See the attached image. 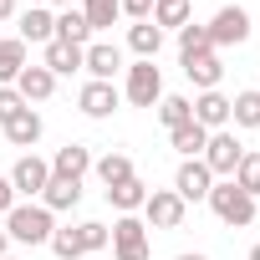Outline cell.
<instances>
[{"label":"cell","instance_id":"6da1fadb","mask_svg":"<svg viewBox=\"0 0 260 260\" xmlns=\"http://www.w3.org/2000/svg\"><path fill=\"white\" fill-rule=\"evenodd\" d=\"M51 230H56V214H51L41 199H26V204H16V209L6 214V235H11V245H46Z\"/></svg>","mask_w":260,"mask_h":260},{"label":"cell","instance_id":"7a4b0ae2","mask_svg":"<svg viewBox=\"0 0 260 260\" xmlns=\"http://www.w3.org/2000/svg\"><path fill=\"white\" fill-rule=\"evenodd\" d=\"M209 209H214V219L219 224H230V230H245V224H255V199L235 184V179H214V189H209V199H204Z\"/></svg>","mask_w":260,"mask_h":260},{"label":"cell","instance_id":"3957f363","mask_svg":"<svg viewBox=\"0 0 260 260\" xmlns=\"http://www.w3.org/2000/svg\"><path fill=\"white\" fill-rule=\"evenodd\" d=\"M153 245H148V224L138 214H117L112 224V260H148Z\"/></svg>","mask_w":260,"mask_h":260},{"label":"cell","instance_id":"277c9868","mask_svg":"<svg viewBox=\"0 0 260 260\" xmlns=\"http://www.w3.org/2000/svg\"><path fill=\"white\" fill-rule=\"evenodd\" d=\"M240 158H245V143H240V138L230 133V127H219V133H209V143H204V169H209L214 179H235Z\"/></svg>","mask_w":260,"mask_h":260},{"label":"cell","instance_id":"5b68a950","mask_svg":"<svg viewBox=\"0 0 260 260\" xmlns=\"http://www.w3.org/2000/svg\"><path fill=\"white\" fill-rule=\"evenodd\" d=\"M122 97L133 102V107H158L164 97V72L153 61H133L127 67V82H122Z\"/></svg>","mask_w":260,"mask_h":260},{"label":"cell","instance_id":"8992f818","mask_svg":"<svg viewBox=\"0 0 260 260\" xmlns=\"http://www.w3.org/2000/svg\"><path fill=\"white\" fill-rule=\"evenodd\" d=\"M184 214H189V204L174 189H148V199H143V224L148 230H179Z\"/></svg>","mask_w":260,"mask_h":260},{"label":"cell","instance_id":"52a82bcc","mask_svg":"<svg viewBox=\"0 0 260 260\" xmlns=\"http://www.w3.org/2000/svg\"><path fill=\"white\" fill-rule=\"evenodd\" d=\"M204 31H209L214 51H219V46H240V41H250V11H245V6H219Z\"/></svg>","mask_w":260,"mask_h":260},{"label":"cell","instance_id":"ba28073f","mask_svg":"<svg viewBox=\"0 0 260 260\" xmlns=\"http://www.w3.org/2000/svg\"><path fill=\"white\" fill-rule=\"evenodd\" d=\"M6 179H11L16 199H21V194H26V199H41V189L51 184V164H46V158H36V153H21V158H16V169H11Z\"/></svg>","mask_w":260,"mask_h":260},{"label":"cell","instance_id":"9c48e42d","mask_svg":"<svg viewBox=\"0 0 260 260\" xmlns=\"http://www.w3.org/2000/svg\"><path fill=\"white\" fill-rule=\"evenodd\" d=\"M209 189H214V174L204 169V158H184L174 174V194L184 204H199V199H209Z\"/></svg>","mask_w":260,"mask_h":260},{"label":"cell","instance_id":"30bf717a","mask_svg":"<svg viewBox=\"0 0 260 260\" xmlns=\"http://www.w3.org/2000/svg\"><path fill=\"white\" fill-rule=\"evenodd\" d=\"M82 72H87L92 82H112V77L122 72V51H117L112 41H87V46H82Z\"/></svg>","mask_w":260,"mask_h":260},{"label":"cell","instance_id":"8fae6325","mask_svg":"<svg viewBox=\"0 0 260 260\" xmlns=\"http://www.w3.org/2000/svg\"><path fill=\"white\" fill-rule=\"evenodd\" d=\"M77 107H82L92 122H102V117H112V112L122 107V92H117L112 82H87V87L77 92Z\"/></svg>","mask_w":260,"mask_h":260},{"label":"cell","instance_id":"7c38bea8","mask_svg":"<svg viewBox=\"0 0 260 260\" xmlns=\"http://www.w3.org/2000/svg\"><path fill=\"white\" fill-rule=\"evenodd\" d=\"M16 21H21V26H16V36H21L26 46H31V41H36V46L56 41V16H51L46 6H26V11L16 16Z\"/></svg>","mask_w":260,"mask_h":260},{"label":"cell","instance_id":"4fadbf2b","mask_svg":"<svg viewBox=\"0 0 260 260\" xmlns=\"http://www.w3.org/2000/svg\"><path fill=\"white\" fill-rule=\"evenodd\" d=\"M194 122L204 127V133H219V127H230V97L214 87V92H199L194 97Z\"/></svg>","mask_w":260,"mask_h":260},{"label":"cell","instance_id":"5bb4252c","mask_svg":"<svg viewBox=\"0 0 260 260\" xmlns=\"http://www.w3.org/2000/svg\"><path fill=\"white\" fill-rule=\"evenodd\" d=\"M92 174V148H82V143H67V148H56V158H51V179H87Z\"/></svg>","mask_w":260,"mask_h":260},{"label":"cell","instance_id":"9a60e30c","mask_svg":"<svg viewBox=\"0 0 260 260\" xmlns=\"http://www.w3.org/2000/svg\"><path fill=\"white\" fill-rule=\"evenodd\" d=\"M41 133H46V122H41V112H36V107H21V112L6 122V143H16V148H36V143H41Z\"/></svg>","mask_w":260,"mask_h":260},{"label":"cell","instance_id":"2e32d148","mask_svg":"<svg viewBox=\"0 0 260 260\" xmlns=\"http://www.w3.org/2000/svg\"><path fill=\"white\" fill-rule=\"evenodd\" d=\"M184 77L199 87V92H214L219 82H224V61H219V51H204V56H189L184 61Z\"/></svg>","mask_w":260,"mask_h":260},{"label":"cell","instance_id":"e0dca14e","mask_svg":"<svg viewBox=\"0 0 260 260\" xmlns=\"http://www.w3.org/2000/svg\"><path fill=\"white\" fill-rule=\"evenodd\" d=\"M127 46H133L138 61H158V51H164V31H158L153 21H133V26H127Z\"/></svg>","mask_w":260,"mask_h":260},{"label":"cell","instance_id":"ac0fdd59","mask_svg":"<svg viewBox=\"0 0 260 260\" xmlns=\"http://www.w3.org/2000/svg\"><path fill=\"white\" fill-rule=\"evenodd\" d=\"M16 92L26 97V107H31V102H46V97L56 92V77H51L46 67H31V61H26V72L16 77Z\"/></svg>","mask_w":260,"mask_h":260},{"label":"cell","instance_id":"d6986e66","mask_svg":"<svg viewBox=\"0 0 260 260\" xmlns=\"http://www.w3.org/2000/svg\"><path fill=\"white\" fill-rule=\"evenodd\" d=\"M143 199H148V184L133 174V179H122V184H112L107 189V204L117 209V214H138L143 209Z\"/></svg>","mask_w":260,"mask_h":260},{"label":"cell","instance_id":"ffe728a7","mask_svg":"<svg viewBox=\"0 0 260 260\" xmlns=\"http://www.w3.org/2000/svg\"><path fill=\"white\" fill-rule=\"evenodd\" d=\"M41 67H46L51 77H72V72H82V46L46 41V56H41Z\"/></svg>","mask_w":260,"mask_h":260},{"label":"cell","instance_id":"44dd1931","mask_svg":"<svg viewBox=\"0 0 260 260\" xmlns=\"http://www.w3.org/2000/svg\"><path fill=\"white\" fill-rule=\"evenodd\" d=\"M41 204H46L51 214H67V209L82 204V184H77V179H51V184L41 189Z\"/></svg>","mask_w":260,"mask_h":260},{"label":"cell","instance_id":"7402d4cb","mask_svg":"<svg viewBox=\"0 0 260 260\" xmlns=\"http://www.w3.org/2000/svg\"><path fill=\"white\" fill-rule=\"evenodd\" d=\"M21 72H26V41L6 36V41H0V87H16Z\"/></svg>","mask_w":260,"mask_h":260},{"label":"cell","instance_id":"603a6c76","mask_svg":"<svg viewBox=\"0 0 260 260\" xmlns=\"http://www.w3.org/2000/svg\"><path fill=\"white\" fill-rule=\"evenodd\" d=\"M230 122H235V127H250V133L260 127V92H255V87H245V92L230 97Z\"/></svg>","mask_w":260,"mask_h":260},{"label":"cell","instance_id":"cb8c5ba5","mask_svg":"<svg viewBox=\"0 0 260 260\" xmlns=\"http://www.w3.org/2000/svg\"><path fill=\"white\" fill-rule=\"evenodd\" d=\"M194 21V6H189V0H158V6H153V26L158 31H184Z\"/></svg>","mask_w":260,"mask_h":260},{"label":"cell","instance_id":"d4e9b609","mask_svg":"<svg viewBox=\"0 0 260 260\" xmlns=\"http://www.w3.org/2000/svg\"><path fill=\"white\" fill-rule=\"evenodd\" d=\"M92 174L102 179V189H112L122 179H133V158L127 153H102V158H92Z\"/></svg>","mask_w":260,"mask_h":260},{"label":"cell","instance_id":"484cf974","mask_svg":"<svg viewBox=\"0 0 260 260\" xmlns=\"http://www.w3.org/2000/svg\"><path fill=\"white\" fill-rule=\"evenodd\" d=\"M169 143L179 148V158H204V143H209V133L199 122H184V127H174L169 133Z\"/></svg>","mask_w":260,"mask_h":260},{"label":"cell","instance_id":"4316f807","mask_svg":"<svg viewBox=\"0 0 260 260\" xmlns=\"http://www.w3.org/2000/svg\"><path fill=\"white\" fill-rule=\"evenodd\" d=\"M56 41H67V46H87V41H92L87 16H82V11H61V16H56Z\"/></svg>","mask_w":260,"mask_h":260},{"label":"cell","instance_id":"83f0119b","mask_svg":"<svg viewBox=\"0 0 260 260\" xmlns=\"http://www.w3.org/2000/svg\"><path fill=\"white\" fill-rule=\"evenodd\" d=\"M158 122L169 127V133H174V127H184V122H194V102L189 97H158Z\"/></svg>","mask_w":260,"mask_h":260},{"label":"cell","instance_id":"f1b7e54d","mask_svg":"<svg viewBox=\"0 0 260 260\" xmlns=\"http://www.w3.org/2000/svg\"><path fill=\"white\" fill-rule=\"evenodd\" d=\"M46 245H51V255H56V260H82V255H87V250H82V235H77V224H56Z\"/></svg>","mask_w":260,"mask_h":260},{"label":"cell","instance_id":"f546056e","mask_svg":"<svg viewBox=\"0 0 260 260\" xmlns=\"http://www.w3.org/2000/svg\"><path fill=\"white\" fill-rule=\"evenodd\" d=\"M204 51H214V41H209V31H204L199 21H189V26L179 31V61H189V56H204Z\"/></svg>","mask_w":260,"mask_h":260},{"label":"cell","instance_id":"4dcf8cb0","mask_svg":"<svg viewBox=\"0 0 260 260\" xmlns=\"http://www.w3.org/2000/svg\"><path fill=\"white\" fill-rule=\"evenodd\" d=\"M82 16H87V26H92V36H97V31H107V26L122 16V6H117V0H82Z\"/></svg>","mask_w":260,"mask_h":260},{"label":"cell","instance_id":"1f68e13d","mask_svg":"<svg viewBox=\"0 0 260 260\" xmlns=\"http://www.w3.org/2000/svg\"><path fill=\"white\" fill-rule=\"evenodd\" d=\"M77 235H82V250H87V255H97V250H107V245H112V230H107L102 219H82V224H77Z\"/></svg>","mask_w":260,"mask_h":260},{"label":"cell","instance_id":"d6a6232c","mask_svg":"<svg viewBox=\"0 0 260 260\" xmlns=\"http://www.w3.org/2000/svg\"><path fill=\"white\" fill-rule=\"evenodd\" d=\"M235 184H240L250 199H260V153L245 148V158H240V169H235Z\"/></svg>","mask_w":260,"mask_h":260},{"label":"cell","instance_id":"836d02e7","mask_svg":"<svg viewBox=\"0 0 260 260\" xmlns=\"http://www.w3.org/2000/svg\"><path fill=\"white\" fill-rule=\"evenodd\" d=\"M21 107H26V97H21L16 87H0V127H6V122H11Z\"/></svg>","mask_w":260,"mask_h":260},{"label":"cell","instance_id":"e575fe53","mask_svg":"<svg viewBox=\"0 0 260 260\" xmlns=\"http://www.w3.org/2000/svg\"><path fill=\"white\" fill-rule=\"evenodd\" d=\"M127 21H153V0H117Z\"/></svg>","mask_w":260,"mask_h":260},{"label":"cell","instance_id":"d590c367","mask_svg":"<svg viewBox=\"0 0 260 260\" xmlns=\"http://www.w3.org/2000/svg\"><path fill=\"white\" fill-rule=\"evenodd\" d=\"M21 199H16V189H11V179H0V219H6L11 209H16Z\"/></svg>","mask_w":260,"mask_h":260},{"label":"cell","instance_id":"8d00e7d4","mask_svg":"<svg viewBox=\"0 0 260 260\" xmlns=\"http://www.w3.org/2000/svg\"><path fill=\"white\" fill-rule=\"evenodd\" d=\"M16 16V0H0V21H11Z\"/></svg>","mask_w":260,"mask_h":260},{"label":"cell","instance_id":"74e56055","mask_svg":"<svg viewBox=\"0 0 260 260\" xmlns=\"http://www.w3.org/2000/svg\"><path fill=\"white\" fill-rule=\"evenodd\" d=\"M0 255H11V235H6V224H0Z\"/></svg>","mask_w":260,"mask_h":260},{"label":"cell","instance_id":"f35d334b","mask_svg":"<svg viewBox=\"0 0 260 260\" xmlns=\"http://www.w3.org/2000/svg\"><path fill=\"white\" fill-rule=\"evenodd\" d=\"M174 260H209V255H174Z\"/></svg>","mask_w":260,"mask_h":260},{"label":"cell","instance_id":"ab89813d","mask_svg":"<svg viewBox=\"0 0 260 260\" xmlns=\"http://www.w3.org/2000/svg\"><path fill=\"white\" fill-rule=\"evenodd\" d=\"M51 6H61V11H72V0H51Z\"/></svg>","mask_w":260,"mask_h":260},{"label":"cell","instance_id":"60d3db41","mask_svg":"<svg viewBox=\"0 0 260 260\" xmlns=\"http://www.w3.org/2000/svg\"><path fill=\"white\" fill-rule=\"evenodd\" d=\"M250 260H260V245H250Z\"/></svg>","mask_w":260,"mask_h":260},{"label":"cell","instance_id":"b9f144b4","mask_svg":"<svg viewBox=\"0 0 260 260\" xmlns=\"http://www.w3.org/2000/svg\"><path fill=\"white\" fill-rule=\"evenodd\" d=\"M0 260H16V255H0Z\"/></svg>","mask_w":260,"mask_h":260},{"label":"cell","instance_id":"7bdbcfd3","mask_svg":"<svg viewBox=\"0 0 260 260\" xmlns=\"http://www.w3.org/2000/svg\"><path fill=\"white\" fill-rule=\"evenodd\" d=\"M31 6H41V0H31Z\"/></svg>","mask_w":260,"mask_h":260},{"label":"cell","instance_id":"ee69618b","mask_svg":"<svg viewBox=\"0 0 260 260\" xmlns=\"http://www.w3.org/2000/svg\"><path fill=\"white\" fill-rule=\"evenodd\" d=\"M153 6H158V0H153Z\"/></svg>","mask_w":260,"mask_h":260}]
</instances>
